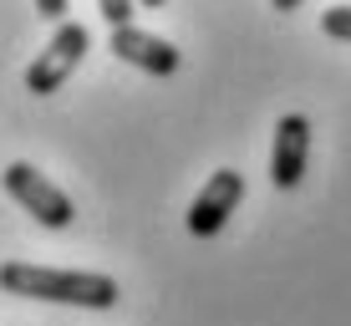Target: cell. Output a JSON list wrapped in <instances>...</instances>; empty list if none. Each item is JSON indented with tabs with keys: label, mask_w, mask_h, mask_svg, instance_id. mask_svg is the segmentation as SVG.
<instances>
[{
	"label": "cell",
	"mask_w": 351,
	"mask_h": 326,
	"mask_svg": "<svg viewBox=\"0 0 351 326\" xmlns=\"http://www.w3.org/2000/svg\"><path fill=\"white\" fill-rule=\"evenodd\" d=\"M0 291L26 296V301H56V306H82V311H112L117 306V281L102 270H56V265H26L5 260L0 265Z\"/></svg>",
	"instance_id": "cell-1"
},
{
	"label": "cell",
	"mask_w": 351,
	"mask_h": 326,
	"mask_svg": "<svg viewBox=\"0 0 351 326\" xmlns=\"http://www.w3.org/2000/svg\"><path fill=\"white\" fill-rule=\"evenodd\" d=\"M0 184H5V194L16 199L36 224H46V229H66L71 220H77V204H71V194H66V189H56L36 163H5Z\"/></svg>",
	"instance_id": "cell-2"
},
{
	"label": "cell",
	"mask_w": 351,
	"mask_h": 326,
	"mask_svg": "<svg viewBox=\"0 0 351 326\" xmlns=\"http://www.w3.org/2000/svg\"><path fill=\"white\" fill-rule=\"evenodd\" d=\"M92 51V36L82 21H62V26L51 31V41H46V51H36V62L26 67V92L36 97H51V92L66 87V77L82 67V56Z\"/></svg>",
	"instance_id": "cell-3"
},
{
	"label": "cell",
	"mask_w": 351,
	"mask_h": 326,
	"mask_svg": "<svg viewBox=\"0 0 351 326\" xmlns=\"http://www.w3.org/2000/svg\"><path fill=\"white\" fill-rule=\"evenodd\" d=\"M239 199H245V174H239V168L209 174V184H204L199 199L189 204V235H199V240L219 235V229L229 224V214L239 209Z\"/></svg>",
	"instance_id": "cell-4"
},
{
	"label": "cell",
	"mask_w": 351,
	"mask_h": 326,
	"mask_svg": "<svg viewBox=\"0 0 351 326\" xmlns=\"http://www.w3.org/2000/svg\"><path fill=\"white\" fill-rule=\"evenodd\" d=\"M306 159H311V117L285 113L280 123H275V143H270V184L295 189L300 178H306Z\"/></svg>",
	"instance_id": "cell-5"
},
{
	"label": "cell",
	"mask_w": 351,
	"mask_h": 326,
	"mask_svg": "<svg viewBox=\"0 0 351 326\" xmlns=\"http://www.w3.org/2000/svg\"><path fill=\"white\" fill-rule=\"evenodd\" d=\"M107 51H112L117 62L148 71V77H173L178 62H184L173 41H163V36H153V31H143V26H123V31H112Z\"/></svg>",
	"instance_id": "cell-6"
},
{
	"label": "cell",
	"mask_w": 351,
	"mask_h": 326,
	"mask_svg": "<svg viewBox=\"0 0 351 326\" xmlns=\"http://www.w3.org/2000/svg\"><path fill=\"white\" fill-rule=\"evenodd\" d=\"M97 10H102V21L112 31H123V26H132V16H138V0H97Z\"/></svg>",
	"instance_id": "cell-7"
},
{
	"label": "cell",
	"mask_w": 351,
	"mask_h": 326,
	"mask_svg": "<svg viewBox=\"0 0 351 326\" xmlns=\"http://www.w3.org/2000/svg\"><path fill=\"white\" fill-rule=\"evenodd\" d=\"M321 31L331 36V41H351V5H331L321 16Z\"/></svg>",
	"instance_id": "cell-8"
},
{
	"label": "cell",
	"mask_w": 351,
	"mask_h": 326,
	"mask_svg": "<svg viewBox=\"0 0 351 326\" xmlns=\"http://www.w3.org/2000/svg\"><path fill=\"white\" fill-rule=\"evenodd\" d=\"M36 16H41V21H56V26H62V21H66V0H36Z\"/></svg>",
	"instance_id": "cell-9"
},
{
	"label": "cell",
	"mask_w": 351,
	"mask_h": 326,
	"mask_svg": "<svg viewBox=\"0 0 351 326\" xmlns=\"http://www.w3.org/2000/svg\"><path fill=\"white\" fill-rule=\"evenodd\" d=\"M275 10H300V0H270Z\"/></svg>",
	"instance_id": "cell-10"
},
{
	"label": "cell",
	"mask_w": 351,
	"mask_h": 326,
	"mask_svg": "<svg viewBox=\"0 0 351 326\" xmlns=\"http://www.w3.org/2000/svg\"><path fill=\"white\" fill-rule=\"evenodd\" d=\"M138 5H143V10H163L168 0H138Z\"/></svg>",
	"instance_id": "cell-11"
}]
</instances>
